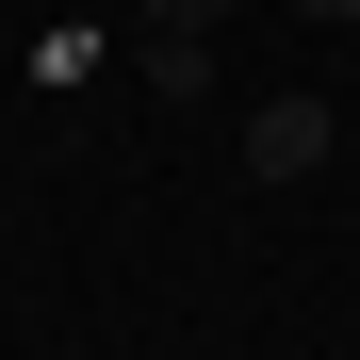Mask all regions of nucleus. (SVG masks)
Segmentation results:
<instances>
[{"label":"nucleus","instance_id":"obj_1","mask_svg":"<svg viewBox=\"0 0 360 360\" xmlns=\"http://www.w3.org/2000/svg\"><path fill=\"white\" fill-rule=\"evenodd\" d=\"M328 148H344L328 98H246V180H328Z\"/></svg>","mask_w":360,"mask_h":360},{"label":"nucleus","instance_id":"obj_2","mask_svg":"<svg viewBox=\"0 0 360 360\" xmlns=\"http://www.w3.org/2000/svg\"><path fill=\"white\" fill-rule=\"evenodd\" d=\"M131 82H148V98H213V33H148Z\"/></svg>","mask_w":360,"mask_h":360},{"label":"nucleus","instance_id":"obj_3","mask_svg":"<svg viewBox=\"0 0 360 360\" xmlns=\"http://www.w3.org/2000/svg\"><path fill=\"white\" fill-rule=\"evenodd\" d=\"M229 17V0H148V33H213Z\"/></svg>","mask_w":360,"mask_h":360},{"label":"nucleus","instance_id":"obj_4","mask_svg":"<svg viewBox=\"0 0 360 360\" xmlns=\"http://www.w3.org/2000/svg\"><path fill=\"white\" fill-rule=\"evenodd\" d=\"M295 17H360V0H295Z\"/></svg>","mask_w":360,"mask_h":360}]
</instances>
